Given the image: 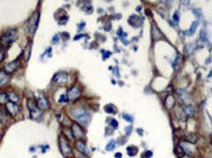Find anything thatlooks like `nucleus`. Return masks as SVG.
I'll use <instances>...</instances> for the list:
<instances>
[{
  "label": "nucleus",
  "mask_w": 212,
  "mask_h": 158,
  "mask_svg": "<svg viewBox=\"0 0 212 158\" xmlns=\"http://www.w3.org/2000/svg\"><path fill=\"white\" fill-rule=\"evenodd\" d=\"M73 116L83 126H88L91 121V115L81 108H78L72 111Z\"/></svg>",
  "instance_id": "obj_1"
},
{
  "label": "nucleus",
  "mask_w": 212,
  "mask_h": 158,
  "mask_svg": "<svg viewBox=\"0 0 212 158\" xmlns=\"http://www.w3.org/2000/svg\"><path fill=\"white\" fill-rule=\"evenodd\" d=\"M27 106L29 108L30 114V117L32 119L37 120L39 118H41L42 115H43V111L41 109H39V107L37 106L36 100H35L33 98L28 99Z\"/></svg>",
  "instance_id": "obj_2"
},
{
  "label": "nucleus",
  "mask_w": 212,
  "mask_h": 158,
  "mask_svg": "<svg viewBox=\"0 0 212 158\" xmlns=\"http://www.w3.org/2000/svg\"><path fill=\"white\" fill-rule=\"evenodd\" d=\"M17 39V32L15 29H8V31L4 33L2 38H1V44L3 46H9L11 44H13Z\"/></svg>",
  "instance_id": "obj_3"
},
{
  "label": "nucleus",
  "mask_w": 212,
  "mask_h": 158,
  "mask_svg": "<svg viewBox=\"0 0 212 158\" xmlns=\"http://www.w3.org/2000/svg\"><path fill=\"white\" fill-rule=\"evenodd\" d=\"M40 19V13L38 11L35 12L31 15V17L30 18L29 21H28V30L30 33H35V29L38 27V23H39Z\"/></svg>",
  "instance_id": "obj_4"
},
{
  "label": "nucleus",
  "mask_w": 212,
  "mask_h": 158,
  "mask_svg": "<svg viewBox=\"0 0 212 158\" xmlns=\"http://www.w3.org/2000/svg\"><path fill=\"white\" fill-rule=\"evenodd\" d=\"M36 103L39 109H41V111H46L50 108V103L43 93L39 94V96L36 100Z\"/></svg>",
  "instance_id": "obj_5"
},
{
  "label": "nucleus",
  "mask_w": 212,
  "mask_h": 158,
  "mask_svg": "<svg viewBox=\"0 0 212 158\" xmlns=\"http://www.w3.org/2000/svg\"><path fill=\"white\" fill-rule=\"evenodd\" d=\"M72 134H73V137H75L76 139H79V140H80L82 138H84V136H85L84 131L77 123H73L72 125Z\"/></svg>",
  "instance_id": "obj_6"
},
{
  "label": "nucleus",
  "mask_w": 212,
  "mask_h": 158,
  "mask_svg": "<svg viewBox=\"0 0 212 158\" xmlns=\"http://www.w3.org/2000/svg\"><path fill=\"white\" fill-rule=\"evenodd\" d=\"M82 91L81 89L78 87V86H73L72 88H70L67 92V96H68V101H74L79 98L80 95H81Z\"/></svg>",
  "instance_id": "obj_7"
},
{
  "label": "nucleus",
  "mask_w": 212,
  "mask_h": 158,
  "mask_svg": "<svg viewBox=\"0 0 212 158\" xmlns=\"http://www.w3.org/2000/svg\"><path fill=\"white\" fill-rule=\"evenodd\" d=\"M60 148L61 151H62V153H63V155L65 156H70L73 154L70 146H69V144L68 143L67 140L64 139V138H61L60 139Z\"/></svg>",
  "instance_id": "obj_8"
},
{
  "label": "nucleus",
  "mask_w": 212,
  "mask_h": 158,
  "mask_svg": "<svg viewBox=\"0 0 212 158\" xmlns=\"http://www.w3.org/2000/svg\"><path fill=\"white\" fill-rule=\"evenodd\" d=\"M6 112L9 114L11 116H15L19 112V107L13 102H7L6 103Z\"/></svg>",
  "instance_id": "obj_9"
},
{
  "label": "nucleus",
  "mask_w": 212,
  "mask_h": 158,
  "mask_svg": "<svg viewBox=\"0 0 212 158\" xmlns=\"http://www.w3.org/2000/svg\"><path fill=\"white\" fill-rule=\"evenodd\" d=\"M53 81L58 84H66L68 81V75L66 72H58L57 73L54 77Z\"/></svg>",
  "instance_id": "obj_10"
},
{
  "label": "nucleus",
  "mask_w": 212,
  "mask_h": 158,
  "mask_svg": "<svg viewBox=\"0 0 212 158\" xmlns=\"http://www.w3.org/2000/svg\"><path fill=\"white\" fill-rule=\"evenodd\" d=\"M76 148L78 149L79 152H81L82 154H84L85 156H88L89 154V148L87 147L86 144L81 140H79L76 141Z\"/></svg>",
  "instance_id": "obj_11"
},
{
  "label": "nucleus",
  "mask_w": 212,
  "mask_h": 158,
  "mask_svg": "<svg viewBox=\"0 0 212 158\" xmlns=\"http://www.w3.org/2000/svg\"><path fill=\"white\" fill-rule=\"evenodd\" d=\"M19 65V59L15 60L14 61H12V62L8 63V65L5 66V72L7 73H13L17 69H18Z\"/></svg>",
  "instance_id": "obj_12"
},
{
  "label": "nucleus",
  "mask_w": 212,
  "mask_h": 158,
  "mask_svg": "<svg viewBox=\"0 0 212 158\" xmlns=\"http://www.w3.org/2000/svg\"><path fill=\"white\" fill-rule=\"evenodd\" d=\"M128 22L131 26H134V27H140L141 24V17H139V16L132 15L129 18Z\"/></svg>",
  "instance_id": "obj_13"
},
{
  "label": "nucleus",
  "mask_w": 212,
  "mask_h": 158,
  "mask_svg": "<svg viewBox=\"0 0 212 158\" xmlns=\"http://www.w3.org/2000/svg\"><path fill=\"white\" fill-rule=\"evenodd\" d=\"M8 81H9V77H8V73L5 72L4 70H1L0 71V87L5 86Z\"/></svg>",
  "instance_id": "obj_14"
},
{
  "label": "nucleus",
  "mask_w": 212,
  "mask_h": 158,
  "mask_svg": "<svg viewBox=\"0 0 212 158\" xmlns=\"http://www.w3.org/2000/svg\"><path fill=\"white\" fill-rule=\"evenodd\" d=\"M31 47H32V43L31 41H30L28 44H27L25 49H24V51L23 52L24 58V60L25 61H28L30 60V54H31Z\"/></svg>",
  "instance_id": "obj_15"
},
{
  "label": "nucleus",
  "mask_w": 212,
  "mask_h": 158,
  "mask_svg": "<svg viewBox=\"0 0 212 158\" xmlns=\"http://www.w3.org/2000/svg\"><path fill=\"white\" fill-rule=\"evenodd\" d=\"M8 100L10 101V102H13V103H17L19 101V97L15 92L14 91H11V92H8Z\"/></svg>",
  "instance_id": "obj_16"
},
{
  "label": "nucleus",
  "mask_w": 212,
  "mask_h": 158,
  "mask_svg": "<svg viewBox=\"0 0 212 158\" xmlns=\"http://www.w3.org/2000/svg\"><path fill=\"white\" fill-rule=\"evenodd\" d=\"M174 103H175V101L172 96H168L167 99L165 100V106L168 107V109L172 108L174 106Z\"/></svg>",
  "instance_id": "obj_17"
},
{
  "label": "nucleus",
  "mask_w": 212,
  "mask_h": 158,
  "mask_svg": "<svg viewBox=\"0 0 212 158\" xmlns=\"http://www.w3.org/2000/svg\"><path fill=\"white\" fill-rule=\"evenodd\" d=\"M127 154H128L130 156H135L137 154L138 152V148L135 146H128L127 147Z\"/></svg>",
  "instance_id": "obj_18"
},
{
  "label": "nucleus",
  "mask_w": 212,
  "mask_h": 158,
  "mask_svg": "<svg viewBox=\"0 0 212 158\" xmlns=\"http://www.w3.org/2000/svg\"><path fill=\"white\" fill-rule=\"evenodd\" d=\"M197 26H198V22H197V21H194L193 23L191 24V26H190L189 29L188 30V32H187V34H188V36H192V35L195 33V30H196L197 29Z\"/></svg>",
  "instance_id": "obj_19"
},
{
  "label": "nucleus",
  "mask_w": 212,
  "mask_h": 158,
  "mask_svg": "<svg viewBox=\"0 0 212 158\" xmlns=\"http://www.w3.org/2000/svg\"><path fill=\"white\" fill-rule=\"evenodd\" d=\"M183 112H184V114H185V116L187 117L192 116H194V107L192 106H187L186 108H184Z\"/></svg>",
  "instance_id": "obj_20"
},
{
  "label": "nucleus",
  "mask_w": 212,
  "mask_h": 158,
  "mask_svg": "<svg viewBox=\"0 0 212 158\" xmlns=\"http://www.w3.org/2000/svg\"><path fill=\"white\" fill-rule=\"evenodd\" d=\"M105 111L109 114H115L116 113V108H115L113 105L111 104H109V105H106L105 106Z\"/></svg>",
  "instance_id": "obj_21"
},
{
  "label": "nucleus",
  "mask_w": 212,
  "mask_h": 158,
  "mask_svg": "<svg viewBox=\"0 0 212 158\" xmlns=\"http://www.w3.org/2000/svg\"><path fill=\"white\" fill-rule=\"evenodd\" d=\"M186 140L191 144H195L198 141V138H197V136L195 134H189Z\"/></svg>",
  "instance_id": "obj_22"
},
{
  "label": "nucleus",
  "mask_w": 212,
  "mask_h": 158,
  "mask_svg": "<svg viewBox=\"0 0 212 158\" xmlns=\"http://www.w3.org/2000/svg\"><path fill=\"white\" fill-rule=\"evenodd\" d=\"M8 101V94H7V93H0V105H3V104H6Z\"/></svg>",
  "instance_id": "obj_23"
},
{
  "label": "nucleus",
  "mask_w": 212,
  "mask_h": 158,
  "mask_svg": "<svg viewBox=\"0 0 212 158\" xmlns=\"http://www.w3.org/2000/svg\"><path fill=\"white\" fill-rule=\"evenodd\" d=\"M115 148V141L114 140H111L110 141V142L107 144L105 149H106V151H111L114 150Z\"/></svg>",
  "instance_id": "obj_24"
},
{
  "label": "nucleus",
  "mask_w": 212,
  "mask_h": 158,
  "mask_svg": "<svg viewBox=\"0 0 212 158\" xmlns=\"http://www.w3.org/2000/svg\"><path fill=\"white\" fill-rule=\"evenodd\" d=\"M110 125L113 127V128H115V129H117L118 128V121H116V120H115V119L111 120L110 122Z\"/></svg>",
  "instance_id": "obj_25"
},
{
  "label": "nucleus",
  "mask_w": 212,
  "mask_h": 158,
  "mask_svg": "<svg viewBox=\"0 0 212 158\" xmlns=\"http://www.w3.org/2000/svg\"><path fill=\"white\" fill-rule=\"evenodd\" d=\"M4 58H5V52H4L3 48L0 47V62L3 61L4 60Z\"/></svg>",
  "instance_id": "obj_26"
},
{
  "label": "nucleus",
  "mask_w": 212,
  "mask_h": 158,
  "mask_svg": "<svg viewBox=\"0 0 212 158\" xmlns=\"http://www.w3.org/2000/svg\"><path fill=\"white\" fill-rule=\"evenodd\" d=\"M68 21V16L65 15V16H63L62 18H60V20H59V23H61V24H65Z\"/></svg>",
  "instance_id": "obj_27"
},
{
  "label": "nucleus",
  "mask_w": 212,
  "mask_h": 158,
  "mask_svg": "<svg viewBox=\"0 0 212 158\" xmlns=\"http://www.w3.org/2000/svg\"><path fill=\"white\" fill-rule=\"evenodd\" d=\"M173 20H174V22H175L176 24L178 23V21H179V16H178V12H175V13H174V14H173Z\"/></svg>",
  "instance_id": "obj_28"
},
{
  "label": "nucleus",
  "mask_w": 212,
  "mask_h": 158,
  "mask_svg": "<svg viewBox=\"0 0 212 158\" xmlns=\"http://www.w3.org/2000/svg\"><path fill=\"white\" fill-rule=\"evenodd\" d=\"M123 118L126 120V121H129V122L133 121V118H132L131 116H128V115H124Z\"/></svg>",
  "instance_id": "obj_29"
},
{
  "label": "nucleus",
  "mask_w": 212,
  "mask_h": 158,
  "mask_svg": "<svg viewBox=\"0 0 212 158\" xmlns=\"http://www.w3.org/2000/svg\"><path fill=\"white\" fill-rule=\"evenodd\" d=\"M101 53L103 54V58H104V60L109 58V56L110 55V52H105V50H101Z\"/></svg>",
  "instance_id": "obj_30"
},
{
  "label": "nucleus",
  "mask_w": 212,
  "mask_h": 158,
  "mask_svg": "<svg viewBox=\"0 0 212 158\" xmlns=\"http://www.w3.org/2000/svg\"><path fill=\"white\" fill-rule=\"evenodd\" d=\"M68 99L66 98V96L65 95H62L60 97V99H59V102H68Z\"/></svg>",
  "instance_id": "obj_31"
},
{
  "label": "nucleus",
  "mask_w": 212,
  "mask_h": 158,
  "mask_svg": "<svg viewBox=\"0 0 212 158\" xmlns=\"http://www.w3.org/2000/svg\"><path fill=\"white\" fill-rule=\"evenodd\" d=\"M145 156H146V158L152 157V152L151 151H146V153H145Z\"/></svg>",
  "instance_id": "obj_32"
},
{
  "label": "nucleus",
  "mask_w": 212,
  "mask_h": 158,
  "mask_svg": "<svg viewBox=\"0 0 212 158\" xmlns=\"http://www.w3.org/2000/svg\"><path fill=\"white\" fill-rule=\"evenodd\" d=\"M59 38H58L57 35H55V36L53 37L52 39V43H54V44H57V43H58V41H59Z\"/></svg>",
  "instance_id": "obj_33"
},
{
  "label": "nucleus",
  "mask_w": 212,
  "mask_h": 158,
  "mask_svg": "<svg viewBox=\"0 0 212 158\" xmlns=\"http://www.w3.org/2000/svg\"><path fill=\"white\" fill-rule=\"evenodd\" d=\"M131 129H132V126H130L129 127H126V134H127V135H130V134H131Z\"/></svg>",
  "instance_id": "obj_34"
},
{
  "label": "nucleus",
  "mask_w": 212,
  "mask_h": 158,
  "mask_svg": "<svg viewBox=\"0 0 212 158\" xmlns=\"http://www.w3.org/2000/svg\"><path fill=\"white\" fill-rule=\"evenodd\" d=\"M200 36H201V39H203V40L205 39V31H204V30H201Z\"/></svg>",
  "instance_id": "obj_35"
},
{
  "label": "nucleus",
  "mask_w": 212,
  "mask_h": 158,
  "mask_svg": "<svg viewBox=\"0 0 212 158\" xmlns=\"http://www.w3.org/2000/svg\"><path fill=\"white\" fill-rule=\"evenodd\" d=\"M115 158H122V154L120 152H117L115 154Z\"/></svg>",
  "instance_id": "obj_36"
},
{
  "label": "nucleus",
  "mask_w": 212,
  "mask_h": 158,
  "mask_svg": "<svg viewBox=\"0 0 212 158\" xmlns=\"http://www.w3.org/2000/svg\"><path fill=\"white\" fill-rule=\"evenodd\" d=\"M85 36L84 34H79V35H77V36H75V38H73L74 40H78V39H79L81 37H84Z\"/></svg>",
  "instance_id": "obj_37"
},
{
  "label": "nucleus",
  "mask_w": 212,
  "mask_h": 158,
  "mask_svg": "<svg viewBox=\"0 0 212 158\" xmlns=\"http://www.w3.org/2000/svg\"><path fill=\"white\" fill-rule=\"evenodd\" d=\"M41 148L42 149V152L43 153H45L46 152V149H47V148H49V146H41Z\"/></svg>",
  "instance_id": "obj_38"
},
{
  "label": "nucleus",
  "mask_w": 212,
  "mask_h": 158,
  "mask_svg": "<svg viewBox=\"0 0 212 158\" xmlns=\"http://www.w3.org/2000/svg\"><path fill=\"white\" fill-rule=\"evenodd\" d=\"M194 14H196L197 16H198V17H199V16H200V11L199 10H195V9H194Z\"/></svg>",
  "instance_id": "obj_39"
},
{
  "label": "nucleus",
  "mask_w": 212,
  "mask_h": 158,
  "mask_svg": "<svg viewBox=\"0 0 212 158\" xmlns=\"http://www.w3.org/2000/svg\"><path fill=\"white\" fill-rule=\"evenodd\" d=\"M137 131H138L139 135H141V136L143 135V130H141V129H137Z\"/></svg>",
  "instance_id": "obj_40"
},
{
  "label": "nucleus",
  "mask_w": 212,
  "mask_h": 158,
  "mask_svg": "<svg viewBox=\"0 0 212 158\" xmlns=\"http://www.w3.org/2000/svg\"><path fill=\"white\" fill-rule=\"evenodd\" d=\"M146 14H147V15H152L151 11H150L149 9H147V10H146Z\"/></svg>",
  "instance_id": "obj_41"
},
{
  "label": "nucleus",
  "mask_w": 212,
  "mask_h": 158,
  "mask_svg": "<svg viewBox=\"0 0 212 158\" xmlns=\"http://www.w3.org/2000/svg\"><path fill=\"white\" fill-rule=\"evenodd\" d=\"M118 70H119V69H118V67H115V73H116V76H117V77H119V71H118Z\"/></svg>",
  "instance_id": "obj_42"
},
{
  "label": "nucleus",
  "mask_w": 212,
  "mask_h": 158,
  "mask_svg": "<svg viewBox=\"0 0 212 158\" xmlns=\"http://www.w3.org/2000/svg\"><path fill=\"white\" fill-rule=\"evenodd\" d=\"M181 158H191L190 156H183V157Z\"/></svg>",
  "instance_id": "obj_43"
}]
</instances>
